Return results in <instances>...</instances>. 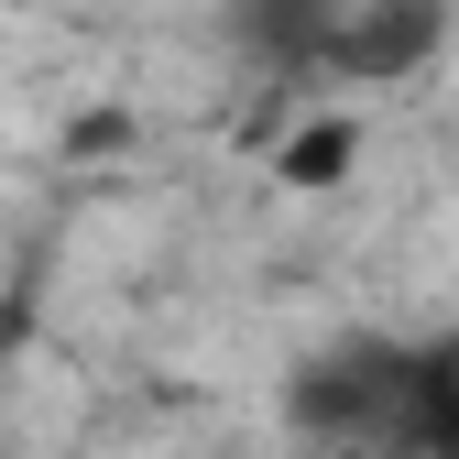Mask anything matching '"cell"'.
I'll use <instances>...</instances> for the list:
<instances>
[{
    "label": "cell",
    "mask_w": 459,
    "mask_h": 459,
    "mask_svg": "<svg viewBox=\"0 0 459 459\" xmlns=\"http://www.w3.org/2000/svg\"><path fill=\"white\" fill-rule=\"evenodd\" d=\"M351 164H361V121H351V109H317V121L284 132L273 176H284V186H351Z\"/></svg>",
    "instance_id": "7a4b0ae2"
},
{
    "label": "cell",
    "mask_w": 459,
    "mask_h": 459,
    "mask_svg": "<svg viewBox=\"0 0 459 459\" xmlns=\"http://www.w3.org/2000/svg\"><path fill=\"white\" fill-rule=\"evenodd\" d=\"M448 44V0H361L351 22H328V66L351 77H416Z\"/></svg>",
    "instance_id": "6da1fadb"
}]
</instances>
